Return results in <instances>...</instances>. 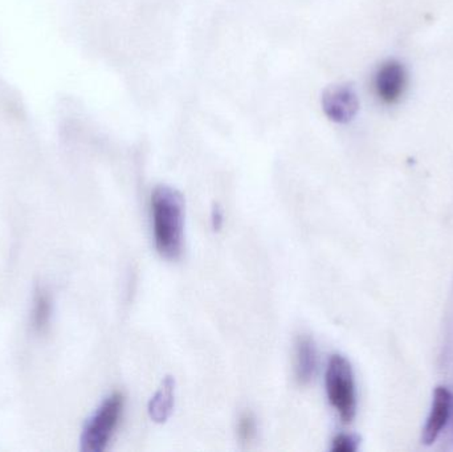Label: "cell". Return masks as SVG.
Returning <instances> with one entry per match:
<instances>
[{"label":"cell","instance_id":"obj_1","mask_svg":"<svg viewBox=\"0 0 453 452\" xmlns=\"http://www.w3.org/2000/svg\"><path fill=\"white\" fill-rule=\"evenodd\" d=\"M151 217L157 251L166 259H178L182 254L185 228L182 194L170 186H157L151 194Z\"/></svg>","mask_w":453,"mask_h":452},{"label":"cell","instance_id":"obj_2","mask_svg":"<svg viewBox=\"0 0 453 452\" xmlns=\"http://www.w3.org/2000/svg\"><path fill=\"white\" fill-rule=\"evenodd\" d=\"M326 393L330 405L345 424H350L357 413L356 382L350 363L343 356L334 355L326 369Z\"/></svg>","mask_w":453,"mask_h":452},{"label":"cell","instance_id":"obj_3","mask_svg":"<svg viewBox=\"0 0 453 452\" xmlns=\"http://www.w3.org/2000/svg\"><path fill=\"white\" fill-rule=\"evenodd\" d=\"M124 395L114 393L109 395L100 408L88 419L81 434V450L85 452H101L111 442L119 418L124 410Z\"/></svg>","mask_w":453,"mask_h":452},{"label":"cell","instance_id":"obj_4","mask_svg":"<svg viewBox=\"0 0 453 452\" xmlns=\"http://www.w3.org/2000/svg\"><path fill=\"white\" fill-rule=\"evenodd\" d=\"M322 109L333 122L348 124L358 113V96L350 85H333L322 95Z\"/></svg>","mask_w":453,"mask_h":452},{"label":"cell","instance_id":"obj_5","mask_svg":"<svg viewBox=\"0 0 453 452\" xmlns=\"http://www.w3.org/2000/svg\"><path fill=\"white\" fill-rule=\"evenodd\" d=\"M406 84V69L396 60L386 61L375 74V90L385 103H396L403 95Z\"/></svg>","mask_w":453,"mask_h":452},{"label":"cell","instance_id":"obj_6","mask_svg":"<svg viewBox=\"0 0 453 452\" xmlns=\"http://www.w3.org/2000/svg\"><path fill=\"white\" fill-rule=\"evenodd\" d=\"M453 405L452 393L447 387H438L434 392L430 416L423 429L422 442L430 446L436 442L451 417Z\"/></svg>","mask_w":453,"mask_h":452},{"label":"cell","instance_id":"obj_7","mask_svg":"<svg viewBox=\"0 0 453 452\" xmlns=\"http://www.w3.org/2000/svg\"><path fill=\"white\" fill-rule=\"evenodd\" d=\"M319 353L316 342L308 334H301L295 344V376L300 385H308L316 376Z\"/></svg>","mask_w":453,"mask_h":452},{"label":"cell","instance_id":"obj_8","mask_svg":"<svg viewBox=\"0 0 453 452\" xmlns=\"http://www.w3.org/2000/svg\"><path fill=\"white\" fill-rule=\"evenodd\" d=\"M175 403V379L166 377L158 392L149 402V416L157 424H165L172 417Z\"/></svg>","mask_w":453,"mask_h":452},{"label":"cell","instance_id":"obj_9","mask_svg":"<svg viewBox=\"0 0 453 452\" xmlns=\"http://www.w3.org/2000/svg\"><path fill=\"white\" fill-rule=\"evenodd\" d=\"M50 316H52V299L45 289L39 288L35 295L34 313H32L35 329L39 332L45 331L50 326Z\"/></svg>","mask_w":453,"mask_h":452},{"label":"cell","instance_id":"obj_10","mask_svg":"<svg viewBox=\"0 0 453 452\" xmlns=\"http://www.w3.org/2000/svg\"><path fill=\"white\" fill-rule=\"evenodd\" d=\"M237 434L244 443L250 442L256 435V421L252 414L245 413L240 417L237 424Z\"/></svg>","mask_w":453,"mask_h":452},{"label":"cell","instance_id":"obj_11","mask_svg":"<svg viewBox=\"0 0 453 452\" xmlns=\"http://www.w3.org/2000/svg\"><path fill=\"white\" fill-rule=\"evenodd\" d=\"M359 448V438L357 435L340 434L333 440L332 451L356 452Z\"/></svg>","mask_w":453,"mask_h":452},{"label":"cell","instance_id":"obj_12","mask_svg":"<svg viewBox=\"0 0 453 452\" xmlns=\"http://www.w3.org/2000/svg\"><path fill=\"white\" fill-rule=\"evenodd\" d=\"M211 223L212 228H214L215 231H219L220 228H222L223 223H225V215H223L219 204H215L214 209H212Z\"/></svg>","mask_w":453,"mask_h":452}]
</instances>
